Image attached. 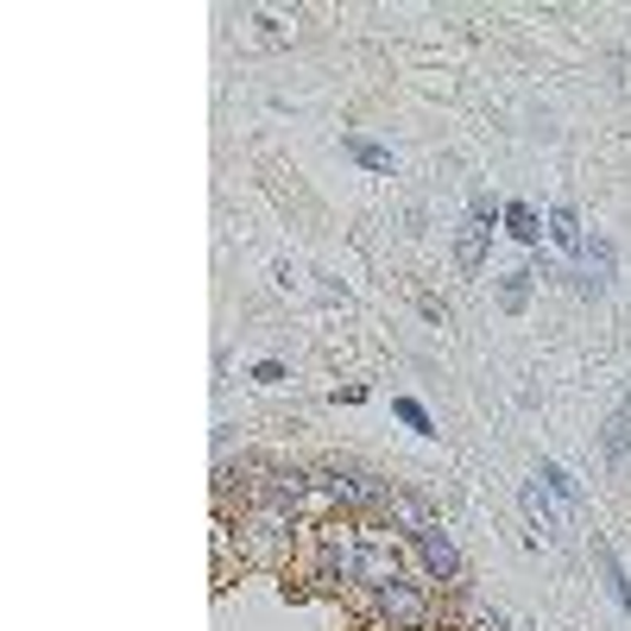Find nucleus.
<instances>
[{"label": "nucleus", "instance_id": "13", "mask_svg": "<svg viewBox=\"0 0 631 631\" xmlns=\"http://www.w3.org/2000/svg\"><path fill=\"white\" fill-rule=\"evenodd\" d=\"M392 410H398V417H404V424H410V429H417V436H436V424H429V410H424V404H417V398H398V404H392Z\"/></svg>", "mask_w": 631, "mask_h": 631}, {"label": "nucleus", "instance_id": "8", "mask_svg": "<svg viewBox=\"0 0 631 631\" xmlns=\"http://www.w3.org/2000/svg\"><path fill=\"white\" fill-rule=\"evenodd\" d=\"M550 240L555 247H568V252H581L587 240H581V222H575V209L562 202V209H550Z\"/></svg>", "mask_w": 631, "mask_h": 631}, {"label": "nucleus", "instance_id": "12", "mask_svg": "<svg viewBox=\"0 0 631 631\" xmlns=\"http://www.w3.org/2000/svg\"><path fill=\"white\" fill-rule=\"evenodd\" d=\"M537 480H543V486H550L555 499H568V505L581 499V486H575V480H568V474H562V467H555V461H543V474H537Z\"/></svg>", "mask_w": 631, "mask_h": 631}, {"label": "nucleus", "instance_id": "5", "mask_svg": "<svg viewBox=\"0 0 631 631\" xmlns=\"http://www.w3.org/2000/svg\"><path fill=\"white\" fill-rule=\"evenodd\" d=\"M525 518L537 525V537H555V530H562V518H555L550 486H543V480H530V486H525Z\"/></svg>", "mask_w": 631, "mask_h": 631}, {"label": "nucleus", "instance_id": "6", "mask_svg": "<svg viewBox=\"0 0 631 631\" xmlns=\"http://www.w3.org/2000/svg\"><path fill=\"white\" fill-rule=\"evenodd\" d=\"M594 568H600V575H606V594H612V600H619V606H626V612H631V575H626V568H619V555L606 550V543H594Z\"/></svg>", "mask_w": 631, "mask_h": 631}, {"label": "nucleus", "instance_id": "1", "mask_svg": "<svg viewBox=\"0 0 631 631\" xmlns=\"http://www.w3.org/2000/svg\"><path fill=\"white\" fill-rule=\"evenodd\" d=\"M486 234H493V202L486 196H474V215L454 227V266L474 278L480 266H486Z\"/></svg>", "mask_w": 631, "mask_h": 631}, {"label": "nucleus", "instance_id": "10", "mask_svg": "<svg viewBox=\"0 0 631 631\" xmlns=\"http://www.w3.org/2000/svg\"><path fill=\"white\" fill-rule=\"evenodd\" d=\"M600 442H606V454H612V461H626V454H631V404H626V410H612V424H606Z\"/></svg>", "mask_w": 631, "mask_h": 631}, {"label": "nucleus", "instance_id": "9", "mask_svg": "<svg viewBox=\"0 0 631 631\" xmlns=\"http://www.w3.org/2000/svg\"><path fill=\"white\" fill-rule=\"evenodd\" d=\"M341 146H348V158H360L367 171H392V165H398V158H392L385 146H373V139H360V133H348Z\"/></svg>", "mask_w": 631, "mask_h": 631}, {"label": "nucleus", "instance_id": "4", "mask_svg": "<svg viewBox=\"0 0 631 631\" xmlns=\"http://www.w3.org/2000/svg\"><path fill=\"white\" fill-rule=\"evenodd\" d=\"M417 550H424V568H429L436 581H454V575H461V550H454V537L436 525V518L417 530Z\"/></svg>", "mask_w": 631, "mask_h": 631}, {"label": "nucleus", "instance_id": "7", "mask_svg": "<svg viewBox=\"0 0 631 631\" xmlns=\"http://www.w3.org/2000/svg\"><path fill=\"white\" fill-rule=\"evenodd\" d=\"M505 234H511V240H525V247H537V240H543L537 209H530V202H505Z\"/></svg>", "mask_w": 631, "mask_h": 631}, {"label": "nucleus", "instance_id": "2", "mask_svg": "<svg viewBox=\"0 0 631 631\" xmlns=\"http://www.w3.org/2000/svg\"><path fill=\"white\" fill-rule=\"evenodd\" d=\"M379 619L392 631H417L429 619V600L410 587V581H392V587H379Z\"/></svg>", "mask_w": 631, "mask_h": 631}, {"label": "nucleus", "instance_id": "3", "mask_svg": "<svg viewBox=\"0 0 631 631\" xmlns=\"http://www.w3.org/2000/svg\"><path fill=\"white\" fill-rule=\"evenodd\" d=\"M353 581L360 587H392V581H404L398 575V550L392 543H373V537H360V555H353Z\"/></svg>", "mask_w": 631, "mask_h": 631}, {"label": "nucleus", "instance_id": "11", "mask_svg": "<svg viewBox=\"0 0 631 631\" xmlns=\"http://www.w3.org/2000/svg\"><path fill=\"white\" fill-rule=\"evenodd\" d=\"M530 278H537V272H505V278H499V303H505V309H525Z\"/></svg>", "mask_w": 631, "mask_h": 631}]
</instances>
